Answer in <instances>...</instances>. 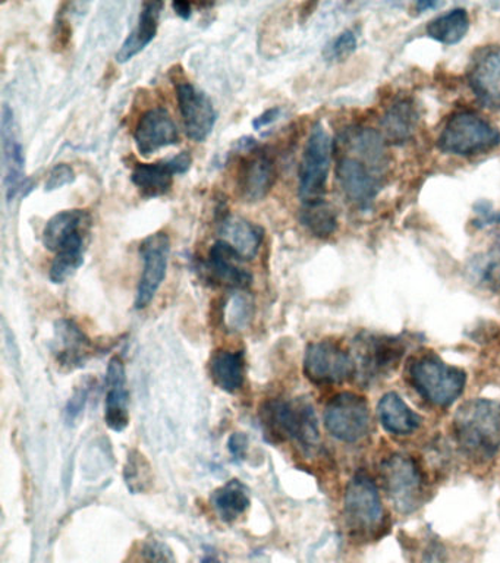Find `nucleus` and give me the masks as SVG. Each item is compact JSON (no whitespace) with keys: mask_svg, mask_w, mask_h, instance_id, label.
<instances>
[{"mask_svg":"<svg viewBox=\"0 0 500 563\" xmlns=\"http://www.w3.org/2000/svg\"><path fill=\"white\" fill-rule=\"evenodd\" d=\"M452 430L464 455L474 462H487L500 449V402L469 399L456 409Z\"/></svg>","mask_w":500,"mask_h":563,"instance_id":"1","label":"nucleus"},{"mask_svg":"<svg viewBox=\"0 0 500 563\" xmlns=\"http://www.w3.org/2000/svg\"><path fill=\"white\" fill-rule=\"evenodd\" d=\"M266 434L271 439L296 440L304 449L319 444V424L313 405L304 399L269 400L260 409Z\"/></svg>","mask_w":500,"mask_h":563,"instance_id":"2","label":"nucleus"},{"mask_svg":"<svg viewBox=\"0 0 500 563\" xmlns=\"http://www.w3.org/2000/svg\"><path fill=\"white\" fill-rule=\"evenodd\" d=\"M345 527L357 541L375 540L385 528V510L379 488L368 475L355 474L345 488Z\"/></svg>","mask_w":500,"mask_h":563,"instance_id":"3","label":"nucleus"},{"mask_svg":"<svg viewBox=\"0 0 500 563\" xmlns=\"http://www.w3.org/2000/svg\"><path fill=\"white\" fill-rule=\"evenodd\" d=\"M410 380L427 402L446 408L463 395L467 374L464 369L446 364L436 354H425L412 361Z\"/></svg>","mask_w":500,"mask_h":563,"instance_id":"4","label":"nucleus"},{"mask_svg":"<svg viewBox=\"0 0 500 563\" xmlns=\"http://www.w3.org/2000/svg\"><path fill=\"white\" fill-rule=\"evenodd\" d=\"M405 343L385 334L362 333L354 341L355 377L363 385L388 377L405 355Z\"/></svg>","mask_w":500,"mask_h":563,"instance_id":"5","label":"nucleus"},{"mask_svg":"<svg viewBox=\"0 0 500 563\" xmlns=\"http://www.w3.org/2000/svg\"><path fill=\"white\" fill-rule=\"evenodd\" d=\"M500 144L498 128L473 112L454 114L438 136V148L455 156L489 152Z\"/></svg>","mask_w":500,"mask_h":563,"instance_id":"6","label":"nucleus"},{"mask_svg":"<svg viewBox=\"0 0 500 563\" xmlns=\"http://www.w3.org/2000/svg\"><path fill=\"white\" fill-rule=\"evenodd\" d=\"M386 495L402 514L414 512L424 499V477L414 457L393 453L380 466Z\"/></svg>","mask_w":500,"mask_h":563,"instance_id":"7","label":"nucleus"},{"mask_svg":"<svg viewBox=\"0 0 500 563\" xmlns=\"http://www.w3.org/2000/svg\"><path fill=\"white\" fill-rule=\"evenodd\" d=\"M333 141L322 123H315L307 140L300 165L298 192L302 205L323 201L331 172Z\"/></svg>","mask_w":500,"mask_h":563,"instance_id":"8","label":"nucleus"},{"mask_svg":"<svg viewBox=\"0 0 500 563\" xmlns=\"http://www.w3.org/2000/svg\"><path fill=\"white\" fill-rule=\"evenodd\" d=\"M324 426L341 442H359L371 429L370 408L366 398L353 391L333 396L324 409Z\"/></svg>","mask_w":500,"mask_h":563,"instance_id":"9","label":"nucleus"},{"mask_svg":"<svg viewBox=\"0 0 500 563\" xmlns=\"http://www.w3.org/2000/svg\"><path fill=\"white\" fill-rule=\"evenodd\" d=\"M304 374L318 386L340 385L355 376L353 355L333 341H319L307 346Z\"/></svg>","mask_w":500,"mask_h":563,"instance_id":"10","label":"nucleus"},{"mask_svg":"<svg viewBox=\"0 0 500 563\" xmlns=\"http://www.w3.org/2000/svg\"><path fill=\"white\" fill-rule=\"evenodd\" d=\"M143 260V272L140 276L135 308L144 310L155 299L157 290L164 284L170 255V238L166 232H155L144 238L138 246Z\"/></svg>","mask_w":500,"mask_h":563,"instance_id":"11","label":"nucleus"},{"mask_svg":"<svg viewBox=\"0 0 500 563\" xmlns=\"http://www.w3.org/2000/svg\"><path fill=\"white\" fill-rule=\"evenodd\" d=\"M175 92L188 139L203 143L212 134L218 121L212 100L188 79H177Z\"/></svg>","mask_w":500,"mask_h":563,"instance_id":"12","label":"nucleus"},{"mask_svg":"<svg viewBox=\"0 0 500 563\" xmlns=\"http://www.w3.org/2000/svg\"><path fill=\"white\" fill-rule=\"evenodd\" d=\"M384 174V170L377 169L371 163L346 153L342 154L336 166L342 191L359 209H367L375 201L381 188Z\"/></svg>","mask_w":500,"mask_h":563,"instance_id":"13","label":"nucleus"},{"mask_svg":"<svg viewBox=\"0 0 500 563\" xmlns=\"http://www.w3.org/2000/svg\"><path fill=\"white\" fill-rule=\"evenodd\" d=\"M192 157L182 152L178 156L156 163H137L131 174V180L144 198L165 196L174 185L175 175H184L190 170Z\"/></svg>","mask_w":500,"mask_h":563,"instance_id":"14","label":"nucleus"},{"mask_svg":"<svg viewBox=\"0 0 500 563\" xmlns=\"http://www.w3.org/2000/svg\"><path fill=\"white\" fill-rule=\"evenodd\" d=\"M0 134H2L3 157V184H5L8 201L14 200L19 194L30 189V183L25 179V156L23 144L16 139L14 112L8 104L2 108V121H0Z\"/></svg>","mask_w":500,"mask_h":563,"instance_id":"15","label":"nucleus"},{"mask_svg":"<svg viewBox=\"0 0 500 563\" xmlns=\"http://www.w3.org/2000/svg\"><path fill=\"white\" fill-rule=\"evenodd\" d=\"M134 141L142 156H152L162 148L179 143L177 123L165 108L148 109L135 125Z\"/></svg>","mask_w":500,"mask_h":563,"instance_id":"16","label":"nucleus"},{"mask_svg":"<svg viewBox=\"0 0 500 563\" xmlns=\"http://www.w3.org/2000/svg\"><path fill=\"white\" fill-rule=\"evenodd\" d=\"M474 96L490 109H500V47H486L474 56L468 69Z\"/></svg>","mask_w":500,"mask_h":563,"instance_id":"17","label":"nucleus"},{"mask_svg":"<svg viewBox=\"0 0 500 563\" xmlns=\"http://www.w3.org/2000/svg\"><path fill=\"white\" fill-rule=\"evenodd\" d=\"M276 178H278V169H276L274 157L266 152H253L252 156L245 158L238 170L236 187H238L240 197L245 202L262 201L274 188Z\"/></svg>","mask_w":500,"mask_h":563,"instance_id":"18","label":"nucleus"},{"mask_svg":"<svg viewBox=\"0 0 500 563\" xmlns=\"http://www.w3.org/2000/svg\"><path fill=\"white\" fill-rule=\"evenodd\" d=\"M54 354L60 367H82L91 356V342L76 321L63 319L55 325Z\"/></svg>","mask_w":500,"mask_h":563,"instance_id":"19","label":"nucleus"},{"mask_svg":"<svg viewBox=\"0 0 500 563\" xmlns=\"http://www.w3.org/2000/svg\"><path fill=\"white\" fill-rule=\"evenodd\" d=\"M107 399H104V421L109 429L122 431L130 422L129 390L124 363L121 358L111 360L107 373Z\"/></svg>","mask_w":500,"mask_h":563,"instance_id":"20","label":"nucleus"},{"mask_svg":"<svg viewBox=\"0 0 500 563\" xmlns=\"http://www.w3.org/2000/svg\"><path fill=\"white\" fill-rule=\"evenodd\" d=\"M90 224V214L86 210H64L52 216L43 229V245L52 253H59L65 246L85 238Z\"/></svg>","mask_w":500,"mask_h":563,"instance_id":"21","label":"nucleus"},{"mask_svg":"<svg viewBox=\"0 0 500 563\" xmlns=\"http://www.w3.org/2000/svg\"><path fill=\"white\" fill-rule=\"evenodd\" d=\"M243 262L238 254L226 244L225 241L214 242L209 250V260L205 263V272L213 280L227 286V288L245 289L252 285V273L240 266Z\"/></svg>","mask_w":500,"mask_h":563,"instance_id":"22","label":"nucleus"},{"mask_svg":"<svg viewBox=\"0 0 500 563\" xmlns=\"http://www.w3.org/2000/svg\"><path fill=\"white\" fill-rule=\"evenodd\" d=\"M219 233L222 241H225L243 262L256 258L265 240V231L262 227L238 216H225L219 223Z\"/></svg>","mask_w":500,"mask_h":563,"instance_id":"23","label":"nucleus"},{"mask_svg":"<svg viewBox=\"0 0 500 563\" xmlns=\"http://www.w3.org/2000/svg\"><path fill=\"white\" fill-rule=\"evenodd\" d=\"M164 2H146L143 3L142 12H140L138 24L122 43L120 51L116 53V60L120 64H126L142 53L155 40L157 29H159V18Z\"/></svg>","mask_w":500,"mask_h":563,"instance_id":"24","label":"nucleus"},{"mask_svg":"<svg viewBox=\"0 0 500 563\" xmlns=\"http://www.w3.org/2000/svg\"><path fill=\"white\" fill-rule=\"evenodd\" d=\"M380 424L395 435H410L421 426V417L395 391L381 396L377 405Z\"/></svg>","mask_w":500,"mask_h":563,"instance_id":"25","label":"nucleus"},{"mask_svg":"<svg viewBox=\"0 0 500 563\" xmlns=\"http://www.w3.org/2000/svg\"><path fill=\"white\" fill-rule=\"evenodd\" d=\"M419 112L410 99L395 101L381 118V131L390 143L401 144L414 135Z\"/></svg>","mask_w":500,"mask_h":563,"instance_id":"26","label":"nucleus"},{"mask_svg":"<svg viewBox=\"0 0 500 563\" xmlns=\"http://www.w3.org/2000/svg\"><path fill=\"white\" fill-rule=\"evenodd\" d=\"M210 374L221 389L234 394L244 385L245 360L243 352L218 351L210 360Z\"/></svg>","mask_w":500,"mask_h":563,"instance_id":"27","label":"nucleus"},{"mask_svg":"<svg viewBox=\"0 0 500 563\" xmlns=\"http://www.w3.org/2000/svg\"><path fill=\"white\" fill-rule=\"evenodd\" d=\"M469 29V16L465 9H454L443 13V15L434 18L433 21L429 22L427 35L430 38L436 40L442 44L459 43L465 37Z\"/></svg>","mask_w":500,"mask_h":563,"instance_id":"28","label":"nucleus"},{"mask_svg":"<svg viewBox=\"0 0 500 563\" xmlns=\"http://www.w3.org/2000/svg\"><path fill=\"white\" fill-rule=\"evenodd\" d=\"M213 505L222 521H235L248 509L249 497L247 487L238 482V479H232L226 486L219 488L214 493Z\"/></svg>","mask_w":500,"mask_h":563,"instance_id":"29","label":"nucleus"},{"mask_svg":"<svg viewBox=\"0 0 500 563\" xmlns=\"http://www.w3.org/2000/svg\"><path fill=\"white\" fill-rule=\"evenodd\" d=\"M468 275L474 284L491 292L500 290V245L477 254L468 264Z\"/></svg>","mask_w":500,"mask_h":563,"instance_id":"30","label":"nucleus"},{"mask_svg":"<svg viewBox=\"0 0 500 563\" xmlns=\"http://www.w3.org/2000/svg\"><path fill=\"white\" fill-rule=\"evenodd\" d=\"M300 222L311 235L320 240L332 236L337 229L336 211L324 200L302 206Z\"/></svg>","mask_w":500,"mask_h":563,"instance_id":"31","label":"nucleus"},{"mask_svg":"<svg viewBox=\"0 0 500 563\" xmlns=\"http://www.w3.org/2000/svg\"><path fill=\"white\" fill-rule=\"evenodd\" d=\"M86 241L78 240L71 245L65 246L59 253H56L52 262L49 277L56 285L64 284L69 277L76 275L78 268L85 263Z\"/></svg>","mask_w":500,"mask_h":563,"instance_id":"32","label":"nucleus"},{"mask_svg":"<svg viewBox=\"0 0 500 563\" xmlns=\"http://www.w3.org/2000/svg\"><path fill=\"white\" fill-rule=\"evenodd\" d=\"M254 302L247 294L236 290L223 306V324L230 332H243L252 324Z\"/></svg>","mask_w":500,"mask_h":563,"instance_id":"33","label":"nucleus"},{"mask_svg":"<svg viewBox=\"0 0 500 563\" xmlns=\"http://www.w3.org/2000/svg\"><path fill=\"white\" fill-rule=\"evenodd\" d=\"M125 483L133 493L146 492L152 484V466L143 453L133 451L125 465Z\"/></svg>","mask_w":500,"mask_h":563,"instance_id":"34","label":"nucleus"},{"mask_svg":"<svg viewBox=\"0 0 500 563\" xmlns=\"http://www.w3.org/2000/svg\"><path fill=\"white\" fill-rule=\"evenodd\" d=\"M355 48H357V35L354 31L345 30L324 47L323 56L326 60L340 62L346 59Z\"/></svg>","mask_w":500,"mask_h":563,"instance_id":"35","label":"nucleus"},{"mask_svg":"<svg viewBox=\"0 0 500 563\" xmlns=\"http://www.w3.org/2000/svg\"><path fill=\"white\" fill-rule=\"evenodd\" d=\"M76 180V172L68 163H59L54 169L51 170L46 179V191H56V189L64 188L65 185L73 184Z\"/></svg>","mask_w":500,"mask_h":563,"instance_id":"36","label":"nucleus"},{"mask_svg":"<svg viewBox=\"0 0 500 563\" xmlns=\"http://www.w3.org/2000/svg\"><path fill=\"white\" fill-rule=\"evenodd\" d=\"M474 213L477 214L476 220H474V227L486 228L491 227V224L500 223V211L493 210L490 202H477V205L474 206Z\"/></svg>","mask_w":500,"mask_h":563,"instance_id":"37","label":"nucleus"},{"mask_svg":"<svg viewBox=\"0 0 500 563\" xmlns=\"http://www.w3.org/2000/svg\"><path fill=\"white\" fill-rule=\"evenodd\" d=\"M146 561L147 563H177L170 550L159 541H153L147 545Z\"/></svg>","mask_w":500,"mask_h":563,"instance_id":"38","label":"nucleus"},{"mask_svg":"<svg viewBox=\"0 0 500 563\" xmlns=\"http://www.w3.org/2000/svg\"><path fill=\"white\" fill-rule=\"evenodd\" d=\"M87 396H89V389L86 386L78 387L76 391H74L73 398L69 399L67 405V417L69 420H74L80 416L82 409H85Z\"/></svg>","mask_w":500,"mask_h":563,"instance_id":"39","label":"nucleus"},{"mask_svg":"<svg viewBox=\"0 0 500 563\" xmlns=\"http://www.w3.org/2000/svg\"><path fill=\"white\" fill-rule=\"evenodd\" d=\"M227 448H230L231 455L235 460H244L245 453H247L248 439L243 433H234L227 442Z\"/></svg>","mask_w":500,"mask_h":563,"instance_id":"40","label":"nucleus"},{"mask_svg":"<svg viewBox=\"0 0 500 563\" xmlns=\"http://www.w3.org/2000/svg\"><path fill=\"white\" fill-rule=\"evenodd\" d=\"M280 113H282V109L275 106V108H270L265 110L262 114H258L256 119L253 121L254 130H262V128L269 126L270 123L278 121Z\"/></svg>","mask_w":500,"mask_h":563,"instance_id":"41","label":"nucleus"},{"mask_svg":"<svg viewBox=\"0 0 500 563\" xmlns=\"http://www.w3.org/2000/svg\"><path fill=\"white\" fill-rule=\"evenodd\" d=\"M173 8L175 13L178 16H181L182 20H190L192 15V4L188 2H174Z\"/></svg>","mask_w":500,"mask_h":563,"instance_id":"42","label":"nucleus"},{"mask_svg":"<svg viewBox=\"0 0 500 563\" xmlns=\"http://www.w3.org/2000/svg\"><path fill=\"white\" fill-rule=\"evenodd\" d=\"M433 7H436V3H432V2L416 3V8H419L421 12L425 11V9H430Z\"/></svg>","mask_w":500,"mask_h":563,"instance_id":"43","label":"nucleus"}]
</instances>
